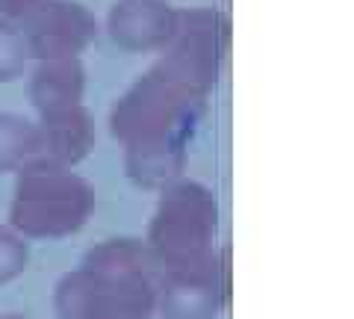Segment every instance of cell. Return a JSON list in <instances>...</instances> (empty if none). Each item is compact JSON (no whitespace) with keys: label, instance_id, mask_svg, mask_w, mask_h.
I'll use <instances>...</instances> for the list:
<instances>
[{"label":"cell","instance_id":"6da1fadb","mask_svg":"<svg viewBox=\"0 0 354 319\" xmlns=\"http://www.w3.org/2000/svg\"><path fill=\"white\" fill-rule=\"evenodd\" d=\"M204 98L162 65H153L115 104L109 118L115 139L127 148V166L148 172L183 169L186 142L201 118Z\"/></svg>","mask_w":354,"mask_h":319},{"label":"cell","instance_id":"7a4b0ae2","mask_svg":"<svg viewBox=\"0 0 354 319\" xmlns=\"http://www.w3.org/2000/svg\"><path fill=\"white\" fill-rule=\"evenodd\" d=\"M157 257L139 239H104L57 284L59 319H148L157 307Z\"/></svg>","mask_w":354,"mask_h":319},{"label":"cell","instance_id":"3957f363","mask_svg":"<svg viewBox=\"0 0 354 319\" xmlns=\"http://www.w3.org/2000/svg\"><path fill=\"white\" fill-rule=\"evenodd\" d=\"M95 190L71 166L39 157L18 169L12 228L24 239H62L77 234L92 216Z\"/></svg>","mask_w":354,"mask_h":319},{"label":"cell","instance_id":"277c9868","mask_svg":"<svg viewBox=\"0 0 354 319\" xmlns=\"http://www.w3.org/2000/svg\"><path fill=\"white\" fill-rule=\"evenodd\" d=\"M218 234V201L204 183L171 181L148 230V248L160 266H177L213 251Z\"/></svg>","mask_w":354,"mask_h":319},{"label":"cell","instance_id":"5b68a950","mask_svg":"<svg viewBox=\"0 0 354 319\" xmlns=\"http://www.w3.org/2000/svg\"><path fill=\"white\" fill-rule=\"evenodd\" d=\"M230 299L227 251H207L189 263L165 269L157 304L165 319H213Z\"/></svg>","mask_w":354,"mask_h":319},{"label":"cell","instance_id":"8992f818","mask_svg":"<svg viewBox=\"0 0 354 319\" xmlns=\"http://www.w3.org/2000/svg\"><path fill=\"white\" fill-rule=\"evenodd\" d=\"M27 51L39 60L77 57L97 36V21L74 0H39L24 15Z\"/></svg>","mask_w":354,"mask_h":319},{"label":"cell","instance_id":"52a82bcc","mask_svg":"<svg viewBox=\"0 0 354 319\" xmlns=\"http://www.w3.org/2000/svg\"><path fill=\"white\" fill-rule=\"evenodd\" d=\"M177 21L162 0H118L109 12V33L127 51H160L174 39Z\"/></svg>","mask_w":354,"mask_h":319},{"label":"cell","instance_id":"ba28073f","mask_svg":"<svg viewBox=\"0 0 354 319\" xmlns=\"http://www.w3.org/2000/svg\"><path fill=\"white\" fill-rule=\"evenodd\" d=\"M39 130H41V142H44V157L57 160L62 166L80 163L95 145L92 116L86 113L83 104H71V107L41 113Z\"/></svg>","mask_w":354,"mask_h":319},{"label":"cell","instance_id":"9c48e42d","mask_svg":"<svg viewBox=\"0 0 354 319\" xmlns=\"http://www.w3.org/2000/svg\"><path fill=\"white\" fill-rule=\"evenodd\" d=\"M83 89H86V71L77 57L65 60H41L39 71L32 74L30 98L39 113H50L59 107L83 104Z\"/></svg>","mask_w":354,"mask_h":319},{"label":"cell","instance_id":"30bf717a","mask_svg":"<svg viewBox=\"0 0 354 319\" xmlns=\"http://www.w3.org/2000/svg\"><path fill=\"white\" fill-rule=\"evenodd\" d=\"M39 157H44L39 125L15 113H0V169H24Z\"/></svg>","mask_w":354,"mask_h":319},{"label":"cell","instance_id":"8fae6325","mask_svg":"<svg viewBox=\"0 0 354 319\" xmlns=\"http://www.w3.org/2000/svg\"><path fill=\"white\" fill-rule=\"evenodd\" d=\"M27 57L30 51H27L24 33L12 24V18L0 15V83H9L24 74Z\"/></svg>","mask_w":354,"mask_h":319},{"label":"cell","instance_id":"7c38bea8","mask_svg":"<svg viewBox=\"0 0 354 319\" xmlns=\"http://www.w3.org/2000/svg\"><path fill=\"white\" fill-rule=\"evenodd\" d=\"M30 246L18 230H0V284L15 281L27 272Z\"/></svg>","mask_w":354,"mask_h":319},{"label":"cell","instance_id":"4fadbf2b","mask_svg":"<svg viewBox=\"0 0 354 319\" xmlns=\"http://www.w3.org/2000/svg\"><path fill=\"white\" fill-rule=\"evenodd\" d=\"M39 0H0V15L6 18H24Z\"/></svg>","mask_w":354,"mask_h":319},{"label":"cell","instance_id":"5bb4252c","mask_svg":"<svg viewBox=\"0 0 354 319\" xmlns=\"http://www.w3.org/2000/svg\"><path fill=\"white\" fill-rule=\"evenodd\" d=\"M0 319H27V316H0Z\"/></svg>","mask_w":354,"mask_h":319}]
</instances>
